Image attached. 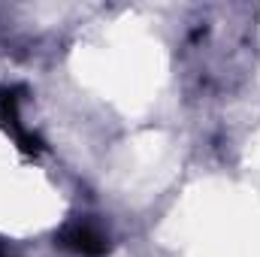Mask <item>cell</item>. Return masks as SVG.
Segmentation results:
<instances>
[{"mask_svg": "<svg viewBox=\"0 0 260 257\" xmlns=\"http://www.w3.org/2000/svg\"><path fill=\"white\" fill-rule=\"evenodd\" d=\"M18 94H21L18 88H0V127L15 139V145L24 154H40L43 151V139L37 133H30L18 118Z\"/></svg>", "mask_w": 260, "mask_h": 257, "instance_id": "2", "label": "cell"}, {"mask_svg": "<svg viewBox=\"0 0 260 257\" xmlns=\"http://www.w3.org/2000/svg\"><path fill=\"white\" fill-rule=\"evenodd\" d=\"M58 242H61L64 248H70V251L82 254V257H103L109 251V239H106L91 221H85V218L67 221L64 227L58 230Z\"/></svg>", "mask_w": 260, "mask_h": 257, "instance_id": "1", "label": "cell"}]
</instances>
